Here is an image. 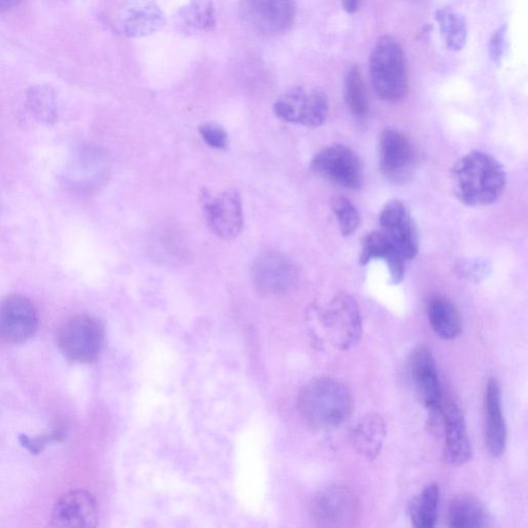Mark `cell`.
Masks as SVG:
<instances>
[{"label":"cell","instance_id":"obj_1","mask_svg":"<svg viewBox=\"0 0 528 528\" xmlns=\"http://www.w3.org/2000/svg\"><path fill=\"white\" fill-rule=\"evenodd\" d=\"M452 181L461 204L484 207L500 200L507 185V175L503 165L493 156L473 151L455 163Z\"/></svg>","mask_w":528,"mask_h":528},{"label":"cell","instance_id":"obj_2","mask_svg":"<svg viewBox=\"0 0 528 528\" xmlns=\"http://www.w3.org/2000/svg\"><path fill=\"white\" fill-rule=\"evenodd\" d=\"M299 409L307 422L319 429L341 426L351 415L353 400L349 389L332 378H318L300 393Z\"/></svg>","mask_w":528,"mask_h":528},{"label":"cell","instance_id":"obj_3","mask_svg":"<svg viewBox=\"0 0 528 528\" xmlns=\"http://www.w3.org/2000/svg\"><path fill=\"white\" fill-rule=\"evenodd\" d=\"M370 77L382 101L396 104L409 92L406 59L402 47L390 37L381 38L370 57Z\"/></svg>","mask_w":528,"mask_h":528},{"label":"cell","instance_id":"obj_4","mask_svg":"<svg viewBox=\"0 0 528 528\" xmlns=\"http://www.w3.org/2000/svg\"><path fill=\"white\" fill-rule=\"evenodd\" d=\"M104 326L97 319L80 315L65 321L58 330L57 345L70 361L87 363L95 360L104 347Z\"/></svg>","mask_w":528,"mask_h":528},{"label":"cell","instance_id":"obj_5","mask_svg":"<svg viewBox=\"0 0 528 528\" xmlns=\"http://www.w3.org/2000/svg\"><path fill=\"white\" fill-rule=\"evenodd\" d=\"M321 326L327 341L335 349L346 351L355 347L362 336L359 308L352 296L338 293L322 310Z\"/></svg>","mask_w":528,"mask_h":528},{"label":"cell","instance_id":"obj_6","mask_svg":"<svg viewBox=\"0 0 528 528\" xmlns=\"http://www.w3.org/2000/svg\"><path fill=\"white\" fill-rule=\"evenodd\" d=\"M274 111L283 121L315 128L327 119L328 98L321 89L296 87L278 99Z\"/></svg>","mask_w":528,"mask_h":528},{"label":"cell","instance_id":"obj_7","mask_svg":"<svg viewBox=\"0 0 528 528\" xmlns=\"http://www.w3.org/2000/svg\"><path fill=\"white\" fill-rule=\"evenodd\" d=\"M311 169L323 179L347 189L357 190L362 185L360 158L351 148L335 144L321 150L311 161Z\"/></svg>","mask_w":528,"mask_h":528},{"label":"cell","instance_id":"obj_8","mask_svg":"<svg viewBox=\"0 0 528 528\" xmlns=\"http://www.w3.org/2000/svg\"><path fill=\"white\" fill-rule=\"evenodd\" d=\"M418 162L417 151L403 132L387 128L379 140V163L382 174L391 182L409 181Z\"/></svg>","mask_w":528,"mask_h":528},{"label":"cell","instance_id":"obj_9","mask_svg":"<svg viewBox=\"0 0 528 528\" xmlns=\"http://www.w3.org/2000/svg\"><path fill=\"white\" fill-rule=\"evenodd\" d=\"M240 11L244 23L264 37L282 35L295 18L293 0H243Z\"/></svg>","mask_w":528,"mask_h":528},{"label":"cell","instance_id":"obj_10","mask_svg":"<svg viewBox=\"0 0 528 528\" xmlns=\"http://www.w3.org/2000/svg\"><path fill=\"white\" fill-rule=\"evenodd\" d=\"M39 312L27 297L10 295L0 302V340L22 344L38 332Z\"/></svg>","mask_w":528,"mask_h":528},{"label":"cell","instance_id":"obj_11","mask_svg":"<svg viewBox=\"0 0 528 528\" xmlns=\"http://www.w3.org/2000/svg\"><path fill=\"white\" fill-rule=\"evenodd\" d=\"M204 208L213 233L222 240H234L244 226V212L240 194L226 190L216 196L205 195Z\"/></svg>","mask_w":528,"mask_h":528},{"label":"cell","instance_id":"obj_12","mask_svg":"<svg viewBox=\"0 0 528 528\" xmlns=\"http://www.w3.org/2000/svg\"><path fill=\"white\" fill-rule=\"evenodd\" d=\"M381 233L406 260L419 252V237L415 222L400 201L388 203L380 215Z\"/></svg>","mask_w":528,"mask_h":528},{"label":"cell","instance_id":"obj_13","mask_svg":"<svg viewBox=\"0 0 528 528\" xmlns=\"http://www.w3.org/2000/svg\"><path fill=\"white\" fill-rule=\"evenodd\" d=\"M413 383L422 405L433 414H441L444 393L436 359L427 347L417 348L411 357Z\"/></svg>","mask_w":528,"mask_h":528},{"label":"cell","instance_id":"obj_14","mask_svg":"<svg viewBox=\"0 0 528 528\" xmlns=\"http://www.w3.org/2000/svg\"><path fill=\"white\" fill-rule=\"evenodd\" d=\"M252 276L257 288L268 294H284L297 282L292 261L280 252L261 254L253 263Z\"/></svg>","mask_w":528,"mask_h":528},{"label":"cell","instance_id":"obj_15","mask_svg":"<svg viewBox=\"0 0 528 528\" xmlns=\"http://www.w3.org/2000/svg\"><path fill=\"white\" fill-rule=\"evenodd\" d=\"M440 416L445 433L444 460L453 467L467 464L473 450L464 414L457 404L450 401L443 404Z\"/></svg>","mask_w":528,"mask_h":528},{"label":"cell","instance_id":"obj_16","mask_svg":"<svg viewBox=\"0 0 528 528\" xmlns=\"http://www.w3.org/2000/svg\"><path fill=\"white\" fill-rule=\"evenodd\" d=\"M356 501L345 486H332L321 491L313 504L315 519L324 526H348L355 518Z\"/></svg>","mask_w":528,"mask_h":528},{"label":"cell","instance_id":"obj_17","mask_svg":"<svg viewBox=\"0 0 528 528\" xmlns=\"http://www.w3.org/2000/svg\"><path fill=\"white\" fill-rule=\"evenodd\" d=\"M98 508L92 495L84 490L66 493L55 504L52 525L62 528H89L97 525Z\"/></svg>","mask_w":528,"mask_h":528},{"label":"cell","instance_id":"obj_18","mask_svg":"<svg viewBox=\"0 0 528 528\" xmlns=\"http://www.w3.org/2000/svg\"><path fill=\"white\" fill-rule=\"evenodd\" d=\"M485 441L489 454L498 458L507 446V424L503 413L502 389L499 381L491 378L485 391Z\"/></svg>","mask_w":528,"mask_h":528},{"label":"cell","instance_id":"obj_19","mask_svg":"<svg viewBox=\"0 0 528 528\" xmlns=\"http://www.w3.org/2000/svg\"><path fill=\"white\" fill-rule=\"evenodd\" d=\"M167 19L151 0H142L125 9L118 17L115 28L127 38H143L161 29Z\"/></svg>","mask_w":528,"mask_h":528},{"label":"cell","instance_id":"obj_20","mask_svg":"<svg viewBox=\"0 0 528 528\" xmlns=\"http://www.w3.org/2000/svg\"><path fill=\"white\" fill-rule=\"evenodd\" d=\"M381 259L386 263L392 285L399 284L405 276V261L402 254L396 250L381 231H374L362 240L359 255L361 266H367L372 260Z\"/></svg>","mask_w":528,"mask_h":528},{"label":"cell","instance_id":"obj_21","mask_svg":"<svg viewBox=\"0 0 528 528\" xmlns=\"http://www.w3.org/2000/svg\"><path fill=\"white\" fill-rule=\"evenodd\" d=\"M386 437V424L378 414L362 418L353 428L351 441L355 451L368 460H374L381 453Z\"/></svg>","mask_w":528,"mask_h":528},{"label":"cell","instance_id":"obj_22","mask_svg":"<svg viewBox=\"0 0 528 528\" xmlns=\"http://www.w3.org/2000/svg\"><path fill=\"white\" fill-rule=\"evenodd\" d=\"M426 313L434 332L443 340H455L462 330V319L455 305L446 297L434 295L426 302Z\"/></svg>","mask_w":528,"mask_h":528},{"label":"cell","instance_id":"obj_23","mask_svg":"<svg viewBox=\"0 0 528 528\" xmlns=\"http://www.w3.org/2000/svg\"><path fill=\"white\" fill-rule=\"evenodd\" d=\"M448 521L455 528H479L490 525V514L477 499L462 495L449 508Z\"/></svg>","mask_w":528,"mask_h":528},{"label":"cell","instance_id":"obj_24","mask_svg":"<svg viewBox=\"0 0 528 528\" xmlns=\"http://www.w3.org/2000/svg\"><path fill=\"white\" fill-rule=\"evenodd\" d=\"M440 488L437 484L426 486L412 501L410 516L414 526L433 528L439 514Z\"/></svg>","mask_w":528,"mask_h":528},{"label":"cell","instance_id":"obj_25","mask_svg":"<svg viewBox=\"0 0 528 528\" xmlns=\"http://www.w3.org/2000/svg\"><path fill=\"white\" fill-rule=\"evenodd\" d=\"M26 107L32 117L44 124H52L58 117V98L49 85L32 86L26 93Z\"/></svg>","mask_w":528,"mask_h":528},{"label":"cell","instance_id":"obj_26","mask_svg":"<svg viewBox=\"0 0 528 528\" xmlns=\"http://www.w3.org/2000/svg\"><path fill=\"white\" fill-rule=\"evenodd\" d=\"M435 18L446 46L452 51L464 49L468 41V24L465 17L451 9H439Z\"/></svg>","mask_w":528,"mask_h":528},{"label":"cell","instance_id":"obj_27","mask_svg":"<svg viewBox=\"0 0 528 528\" xmlns=\"http://www.w3.org/2000/svg\"><path fill=\"white\" fill-rule=\"evenodd\" d=\"M344 96L354 118L365 121L369 116L370 107L365 82L357 66H353L345 76Z\"/></svg>","mask_w":528,"mask_h":528},{"label":"cell","instance_id":"obj_28","mask_svg":"<svg viewBox=\"0 0 528 528\" xmlns=\"http://www.w3.org/2000/svg\"><path fill=\"white\" fill-rule=\"evenodd\" d=\"M179 17L188 30L211 31L216 26V13L211 0H192Z\"/></svg>","mask_w":528,"mask_h":528},{"label":"cell","instance_id":"obj_29","mask_svg":"<svg viewBox=\"0 0 528 528\" xmlns=\"http://www.w3.org/2000/svg\"><path fill=\"white\" fill-rule=\"evenodd\" d=\"M332 208L338 220L342 235L349 237L355 233L360 224V215L353 203L348 198L340 196L335 198Z\"/></svg>","mask_w":528,"mask_h":528},{"label":"cell","instance_id":"obj_30","mask_svg":"<svg viewBox=\"0 0 528 528\" xmlns=\"http://www.w3.org/2000/svg\"><path fill=\"white\" fill-rule=\"evenodd\" d=\"M490 264L485 259L461 260L456 264L455 272L460 278L480 283L490 275Z\"/></svg>","mask_w":528,"mask_h":528},{"label":"cell","instance_id":"obj_31","mask_svg":"<svg viewBox=\"0 0 528 528\" xmlns=\"http://www.w3.org/2000/svg\"><path fill=\"white\" fill-rule=\"evenodd\" d=\"M203 140L210 147L218 150L225 149L228 144L227 132L218 124L207 123L200 127Z\"/></svg>","mask_w":528,"mask_h":528},{"label":"cell","instance_id":"obj_32","mask_svg":"<svg viewBox=\"0 0 528 528\" xmlns=\"http://www.w3.org/2000/svg\"><path fill=\"white\" fill-rule=\"evenodd\" d=\"M507 25L495 30L489 41V54L494 63L501 64L507 47Z\"/></svg>","mask_w":528,"mask_h":528},{"label":"cell","instance_id":"obj_33","mask_svg":"<svg viewBox=\"0 0 528 528\" xmlns=\"http://www.w3.org/2000/svg\"><path fill=\"white\" fill-rule=\"evenodd\" d=\"M21 444L32 453H38L48 443L49 439L46 437L31 439L23 436L20 438Z\"/></svg>","mask_w":528,"mask_h":528},{"label":"cell","instance_id":"obj_34","mask_svg":"<svg viewBox=\"0 0 528 528\" xmlns=\"http://www.w3.org/2000/svg\"><path fill=\"white\" fill-rule=\"evenodd\" d=\"M22 0H0V13L11 11L18 7Z\"/></svg>","mask_w":528,"mask_h":528},{"label":"cell","instance_id":"obj_35","mask_svg":"<svg viewBox=\"0 0 528 528\" xmlns=\"http://www.w3.org/2000/svg\"><path fill=\"white\" fill-rule=\"evenodd\" d=\"M340 2L344 10L349 14L356 12L358 9L359 0H340Z\"/></svg>","mask_w":528,"mask_h":528}]
</instances>
